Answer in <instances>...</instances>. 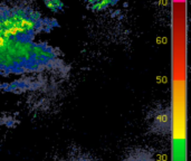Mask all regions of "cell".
Here are the masks:
<instances>
[{"mask_svg": "<svg viewBox=\"0 0 191 161\" xmlns=\"http://www.w3.org/2000/svg\"><path fill=\"white\" fill-rule=\"evenodd\" d=\"M122 161H156L152 152L143 148H137L125 154Z\"/></svg>", "mask_w": 191, "mask_h": 161, "instance_id": "cell-1", "label": "cell"}, {"mask_svg": "<svg viewBox=\"0 0 191 161\" xmlns=\"http://www.w3.org/2000/svg\"><path fill=\"white\" fill-rule=\"evenodd\" d=\"M164 124H169V116H167L163 111L156 114V116H153L152 125L156 126L159 132H164Z\"/></svg>", "mask_w": 191, "mask_h": 161, "instance_id": "cell-2", "label": "cell"}, {"mask_svg": "<svg viewBox=\"0 0 191 161\" xmlns=\"http://www.w3.org/2000/svg\"><path fill=\"white\" fill-rule=\"evenodd\" d=\"M60 161H96L93 157H91L87 153L83 152H74L68 156H66Z\"/></svg>", "mask_w": 191, "mask_h": 161, "instance_id": "cell-3", "label": "cell"}]
</instances>
